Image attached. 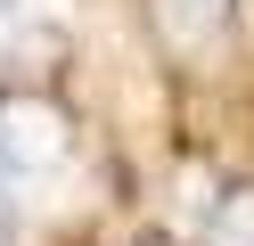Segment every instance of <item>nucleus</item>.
<instances>
[{"label": "nucleus", "instance_id": "nucleus-1", "mask_svg": "<svg viewBox=\"0 0 254 246\" xmlns=\"http://www.w3.org/2000/svg\"><path fill=\"white\" fill-rule=\"evenodd\" d=\"M58 172H66V131L33 107H0V246H25Z\"/></svg>", "mask_w": 254, "mask_h": 246}, {"label": "nucleus", "instance_id": "nucleus-2", "mask_svg": "<svg viewBox=\"0 0 254 246\" xmlns=\"http://www.w3.org/2000/svg\"><path fill=\"white\" fill-rule=\"evenodd\" d=\"M213 246H254V197H230V205H221Z\"/></svg>", "mask_w": 254, "mask_h": 246}]
</instances>
